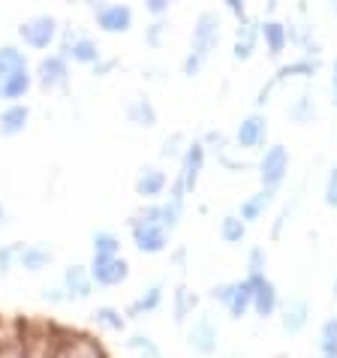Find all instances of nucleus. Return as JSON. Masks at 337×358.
Returning a JSON list of instances; mask_svg holds the SVG:
<instances>
[{
  "mask_svg": "<svg viewBox=\"0 0 337 358\" xmlns=\"http://www.w3.org/2000/svg\"><path fill=\"white\" fill-rule=\"evenodd\" d=\"M223 9H226V13H229L232 18H235L238 24L250 18V13H247V3H244V0H223Z\"/></svg>",
  "mask_w": 337,
  "mask_h": 358,
  "instance_id": "nucleus-48",
  "label": "nucleus"
},
{
  "mask_svg": "<svg viewBox=\"0 0 337 358\" xmlns=\"http://www.w3.org/2000/svg\"><path fill=\"white\" fill-rule=\"evenodd\" d=\"M22 69H31V57H27V52L15 43H3L0 45V78L22 73Z\"/></svg>",
  "mask_w": 337,
  "mask_h": 358,
  "instance_id": "nucleus-31",
  "label": "nucleus"
},
{
  "mask_svg": "<svg viewBox=\"0 0 337 358\" xmlns=\"http://www.w3.org/2000/svg\"><path fill=\"white\" fill-rule=\"evenodd\" d=\"M121 235L112 232V229H96L91 235V256L96 259H112V256H124L121 253Z\"/></svg>",
  "mask_w": 337,
  "mask_h": 358,
  "instance_id": "nucleus-32",
  "label": "nucleus"
},
{
  "mask_svg": "<svg viewBox=\"0 0 337 358\" xmlns=\"http://www.w3.org/2000/svg\"><path fill=\"white\" fill-rule=\"evenodd\" d=\"M217 163H220L229 175H238V172H247V169H250V163H244V160H238V157H232V151L223 154V157H217Z\"/></svg>",
  "mask_w": 337,
  "mask_h": 358,
  "instance_id": "nucleus-49",
  "label": "nucleus"
},
{
  "mask_svg": "<svg viewBox=\"0 0 337 358\" xmlns=\"http://www.w3.org/2000/svg\"><path fill=\"white\" fill-rule=\"evenodd\" d=\"M331 295L337 298V277H334V286H331Z\"/></svg>",
  "mask_w": 337,
  "mask_h": 358,
  "instance_id": "nucleus-57",
  "label": "nucleus"
},
{
  "mask_svg": "<svg viewBox=\"0 0 337 358\" xmlns=\"http://www.w3.org/2000/svg\"><path fill=\"white\" fill-rule=\"evenodd\" d=\"M253 313V283L241 277V280H235V289H232V298L229 304H226V316L235 322H241L244 316Z\"/></svg>",
  "mask_w": 337,
  "mask_h": 358,
  "instance_id": "nucleus-25",
  "label": "nucleus"
},
{
  "mask_svg": "<svg viewBox=\"0 0 337 358\" xmlns=\"http://www.w3.org/2000/svg\"><path fill=\"white\" fill-rule=\"evenodd\" d=\"M244 268L250 280H256V277H268V250H265L262 244H253L250 250H247V259H244Z\"/></svg>",
  "mask_w": 337,
  "mask_h": 358,
  "instance_id": "nucleus-36",
  "label": "nucleus"
},
{
  "mask_svg": "<svg viewBox=\"0 0 337 358\" xmlns=\"http://www.w3.org/2000/svg\"><path fill=\"white\" fill-rule=\"evenodd\" d=\"M259 22L262 18H247L235 27V36H232V61L235 64H247L250 57L259 52L262 45V36H259Z\"/></svg>",
  "mask_w": 337,
  "mask_h": 358,
  "instance_id": "nucleus-13",
  "label": "nucleus"
},
{
  "mask_svg": "<svg viewBox=\"0 0 337 358\" xmlns=\"http://www.w3.org/2000/svg\"><path fill=\"white\" fill-rule=\"evenodd\" d=\"M316 350H320V358H337V316H329V320L320 325Z\"/></svg>",
  "mask_w": 337,
  "mask_h": 358,
  "instance_id": "nucleus-35",
  "label": "nucleus"
},
{
  "mask_svg": "<svg viewBox=\"0 0 337 358\" xmlns=\"http://www.w3.org/2000/svg\"><path fill=\"white\" fill-rule=\"evenodd\" d=\"M181 220H184V205L172 202V199H163L160 202V226L166 229L168 235H175L178 226H181Z\"/></svg>",
  "mask_w": 337,
  "mask_h": 358,
  "instance_id": "nucleus-37",
  "label": "nucleus"
},
{
  "mask_svg": "<svg viewBox=\"0 0 337 358\" xmlns=\"http://www.w3.org/2000/svg\"><path fill=\"white\" fill-rule=\"evenodd\" d=\"M18 250H22V241L0 244V277L9 274L13 268H18Z\"/></svg>",
  "mask_w": 337,
  "mask_h": 358,
  "instance_id": "nucleus-41",
  "label": "nucleus"
},
{
  "mask_svg": "<svg viewBox=\"0 0 337 358\" xmlns=\"http://www.w3.org/2000/svg\"><path fill=\"white\" fill-rule=\"evenodd\" d=\"M277 91H280V87H277V82H274V78H268V82H265L259 91H256V99H253V106H256V108H253V112H262V108L271 103V96H274Z\"/></svg>",
  "mask_w": 337,
  "mask_h": 358,
  "instance_id": "nucleus-47",
  "label": "nucleus"
},
{
  "mask_svg": "<svg viewBox=\"0 0 337 358\" xmlns=\"http://www.w3.org/2000/svg\"><path fill=\"white\" fill-rule=\"evenodd\" d=\"M289 169H292V157H289V148L274 142L262 151L259 163H256V178H259V187L262 190H280L289 178Z\"/></svg>",
  "mask_w": 337,
  "mask_h": 358,
  "instance_id": "nucleus-2",
  "label": "nucleus"
},
{
  "mask_svg": "<svg viewBox=\"0 0 337 358\" xmlns=\"http://www.w3.org/2000/svg\"><path fill=\"white\" fill-rule=\"evenodd\" d=\"M127 352H130L133 358H166L163 352V346L154 341L151 334H142V331H133V334H127Z\"/></svg>",
  "mask_w": 337,
  "mask_h": 358,
  "instance_id": "nucleus-33",
  "label": "nucleus"
},
{
  "mask_svg": "<svg viewBox=\"0 0 337 358\" xmlns=\"http://www.w3.org/2000/svg\"><path fill=\"white\" fill-rule=\"evenodd\" d=\"M205 163H208V151H205L202 138H193V142H187L184 157L178 160V172H175V178L184 184V190L190 193V196L196 193V187H199V181H202Z\"/></svg>",
  "mask_w": 337,
  "mask_h": 358,
  "instance_id": "nucleus-9",
  "label": "nucleus"
},
{
  "mask_svg": "<svg viewBox=\"0 0 337 358\" xmlns=\"http://www.w3.org/2000/svg\"><path fill=\"white\" fill-rule=\"evenodd\" d=\"M250 280V277H247ZM253 283V313L259 316V320H271V316L280 313V289H277V283L271 277H256Z\"/></svg>",
  "mask_w": 337,
  "mask_h": 358,
  "instance_id": "nucleus-15",
  "label": "nucleus"
},
{
  "mask_svg": "<svg viewBox=\"0 0 337 358\" xmlns=\"http://www.w3.org/2000/svg\"><path fill=\"white\" fill-rule=\"evenodd\" d=\"M31 91H34V69H22V73L0 78V103L3 106L24 103Z\"/></svg>",
  "mask_w": 337,
  "mask_h": 358,
  "instance_id": "nucleus-21",
  "label": "nucleus"
},
{
  "mask_svg": "<svg viewBox=\"0 0 337 358\" xmlns=\"http://www.w3.org/2000/svg\"><path fill=\"white\" fill-rule=\"evenodd\" d=\"M329 96H331V106L337 108V61L331 64V82H329Z\"/></svg>",
  "mask_w": 337,
  "mask_h": 358,
  "instance_id": "nucleus-53",
  "label": "nucleus"
},
{
  "mask_svg": "<svg viewBox=\"0 0 337 358\" xmlns=\"http://www.w3.org/2000/svg\"><path fill=\"white\" fill-rule=\"evenodd\" d=\"M187 350L202 355V358H211L220 352V325H217V320L211 313H196L190 325H187Z\"/></svg>",
  "mask_w": 337,
  "mask_h": 358,
  "instance_id": "nucleus-4",
  "label": "nucleus"
},
{
  "mask_svg": "<svg viewBox=\"0 0 337 358\" xmlns=\"http://www.w3.org/2000/svg\"><path fill=\"white\" fill-rule=\"evenodd\" d=\"M286 115H289V121L292 124H299V127H304V124H310L313 117H316V96H313V91H299L292 99H289V106H286Z\"/></svg>",
  "mask_w": 337,
  "mask_h": 358,
  "instance_id": "nucleus-30",
  "label": "nucleus"
},
{
  "mask_svg": "<svg viewBox=\"0 0 337 358\" xmlns=\"http://www.w3.org/2000/svg\"><path fill=\"white\" fill-rule=\"evenodd\" d=\"M259 36L265 45V55L268 57H283V52L289 48V34H286V22L280 18H262L259 22Z\"/></svg>",
  "mask_w": 337,
  "mask_h": 358,
  "instance_id": "nucleus-20",
  "label": "nucleus"
},
{
  "mask_svg": "<svg viewBox=\"0 0 337 358\" xmlns=\"http://www.w3.org/2000/svg\"><path fill=\"white\" fill-rule=\"evenodd\" d=\"M0 106H3V103H0Z\"/></svg>",
  "mask_w": 337,
  "mask_h": 358,
  "instance_id": "nucleus-58",
  "label": "nucleus"
},
{
  "mask_svg": "<svg viewBox=\"0 0 337 358\" xmlns=\"http://www.w3.org/2000/svg\"><path fill=\"white\" fill-rule=\"evenodd\" d=\"M61 18L52 13H39L31 15L18 24V39H22V48H31V52H48V48L57 45V36H61Z\"/></svg>",
  "mask_w": 337,
  "mask_h": 358,
  "instance_id": "nucleus-1",
  "label": "nucleus"
},
{
  "mask_svg": "<svg viewBox=\"0 0 337 358\" xmlns=\"http://www.w3.org/2000/svg\"><path fill=\"white\" fill-rule=\"evenodd\" d=\"M277 9H280V0H268V3H265V15L262 18H277Z\"/></svg>",
  "mask_w": 337,
  "mask_h": 358,
  "instance_id": "nucleus-54",
  "label": "nucleus"
},
{
  "mask_svg": "<svg viewBox=\"0 0 337 358\" xmlns=\"http://www.w3.org/2000/svg\"><path fill=\"white\" fill-rule=\"evenodd\" d=\"M168 31H172L168 18H151V22H148V27H145V45L154 48V52H157V48H163Z\"/></svg>",
  "mask_w": 337,
  "mask_h": 358,
  "instance_id": "nucleus-39",
  "label": "nucleus"
},
{
  "mask_svg": "<svg viewBox=\"0 0 337 358\" xmlns=\"http://www.w3.org/2000/svg\"><path fill=\"white\" fill-rule=\"evenodd\" d=\"M223 39V18L217 9H202L193 22V31H190V52L199 55L202 61H211V55L217 52Z\"/></svg>",
  "mask_w": 337,
  "mask_h": 358,
  "instance_id": "nucleus-3",
  "label": "nucleus"
},
{
  "mask_svg": "<svg viewBox=\"0 0 337 358\" xmlns=\"http://www.w3.org/2000/svg\"><path fill=\"white\" fill-rule=\"evenodd\" d=\"M6 223H9V211H6L3 196H0V229H6Z\"/></svg>",
  "mask_w": 337,
  "mask_h": 358,
  "instance_id": "nucleus-55",
  "label": "nucleus"
},
{
  "mask_svg": "<svg viewBox=\"0 0 337 358\" xmlns=\"http://www.w3.org/2000/svg\"><path fill=\"white\" fill-rule=\"evenodd\" d=\"M39 295H43V301H45V304H52V307H66V304H69V295L64 292V286H61V283L45 286V289L39 292Z\"/></svg>",
  "mask_w": 337,
  "mask_h": 358,
  "instance_id": "nucleus-46",
  "label": "nucleus"
},
{
  "mask_svg": "<svg viewBox=\"0 0 337 358\" xmlns=\"http://www.w3.org/2000/svg\"><path fill=\"white\" fill-rule=\"evenodd\" d=\"M163 301H166V283L154 280L151 286H145V289L124 307V313H127L130 322H138V320H145V316H154L163 307Z\"/></svg>",
  "mask_w": 337,
  "mask_h": 358,
  "instance_id": "nucleus-14",
  "label": "nucleus"
},
{
  "mask_svg": "<svg viewBox=\"0 0 337 358\" xmlns=\"http://www.w3.org/2000/svg\"><path fill=\"white\" fill-rule=\"evenodd\" d=\"M91 322L100 328V331H108V334H124L127 325H130L127 313L121 310V307H115V304H100L91 313Z\"/></svg>",
  "mask_w": 337,
  "mask_h": 358,
  "instance_id": "nucleus-27",
  "label": "nucleus"
},
{
  "mask_svg": "<svg viewBox=\"0 0 337 358\" xmlns=\"http://www.w3.org/2000/svg\"><path fill=\"white\" fill-rule=\"evenodd\" d=\"M205 64H208V61H202L199 55L187 52V55H184V61H181V76H184V78H196V76H202Z\"/></svg>",
  "mask_w": 337,
  "mask_h": 358,
  "instance_id": "nucleus-45",
  "label": "nucleus"
},
{
  "mask_svg": "<svg viewBox=\"0 0 337 358\" xmlns=\"http://www.w3.org/2000/svg\"><path fill=\"white\" fill-rule=\"evenodd\" d=\"M320 69H322V57H292L289 64H280L277 66V73L271 76L277 87H283L286 82H292V78H304V82H313L316 76H320Z\"/></svg>",
  "mask_w": 337,
  "mask_h": 358,
  "instance_id": "nucleus-18",
  "label": "nucleus"
},
{
  "mask_svg": "<svg viewBox=\"0 0 337 358\" xmlns=\"http://www.w3.org/2000/svg\"><path fill=\"white\" fill-rule=\"evenodd\" d=\"M61 358H112V352H108V346L96 334L82 331L76 337V343L69 346Z\"/></svg>",
  "mask_w": 337,
  "mask_h": 358,
  "instance_id": "nucleus-28",
  "label": "nucleus"
},
{
  "mask_svg": "<svg viewBox=\"0 0 337 358\" xmlns=\"http://www.w3.org/2000/svg\"><path fill=\"white\" fill-rule=\"evenodd\" d=\"M310 316H313V307L307 301L304 295H292L289 301L280 304V313H277V320H280V331L286 337H299L307 325H310Z\"/></svg>",
  "mask_w": 337,
  "mask_h": 358,
  "instance_id": "nucleus-12",
  "label": "nucleus"
},
{
  "mask_svg": "<svg viewBox=\"0 0 337 358\" xmlns=\"http://www.w3.org/2000/svg\"><path fill=\"white\" fill-rule=\"evenodd\" d=\"M31 127V106L27 103H13V106H0V136L15 138Z\"/></svg>",
  "mask_w": 337,
  "mask_h": 358,
  "instance_id": "nucleus-22",
  "label": "nucleus"
},
{
  "mask_svg": "<svg viewBox=\"0 0 337 358\" xmlns=\"http://www.w3.org/2000/svg\"><path fill=\"white\" fill-rule=\"evenodd\" d=\"M168 262H172L175 268H187V247L184 244H178L168 250Z\"/></svg>",
  "mask_w": 337,
  "mask_h": 358,
  "instance_id": "nucleus-52",
  "label": "nucleus"
},
{
  "mask_svg": "<svg viewBox=\"0 0 337 358\" xmlns=\"http://www.w3.org/2000/svg\"><path fill=\"white\" fill-rule=\"evenodd\" d=\"M168 184H172V178H168L166 169L142 166L136 175V181H133V190L142 202H163V196L168 193Z\"/></svg>",
  "mask_w": 337,
  "mask_h": 358,
  "instance_id": "nucleus-11",
  "label": "nucleus"
},
{
  "mask_svg": "<svg viewBox=\"0 0 337 358\" xmlns=\"http://www.w3.org/2000/svg\"><path fill=\"white\" fill-rule=\"evenodd\" d=\"M322 202L337 211V166H331V169H329V175H325V184H322Z\"/></svg>",
  "mask_w": 337,
  "mask_h": 358,
  "instance_id": "nucleus-43",
  "label": "nucleus"
},
{
  "mask_svg": "<svg viewBox=\"0 0 337 358\" xmlns=\"http://www.w3.org/2000/svg\"><path fill=\"white\" fill-rule=\"evenodd\" d=\"M286 34H289V45L292 48H299V52H310V48L320 43L316 39V31H313V22L310 18H292V22H286Z\"/></svg>",
  "mask_w": 337,
  "mask_h": 358,
  "instance_id": "nucleus-29",
  "label": "nucleus"
},
{
  "mask_svg": "<svg viewBox=\"0 0 337 358\" xmlns=\"http://www.w3.org/2000/svg\"><path fill=\"white\" fill-rule=\"evenodd\" d=\"M232 289H235V280H226V283H217L208 289V301H214V304H220L223 310H226V304H229V298H232Z\"/></svg>",
  "mask_w": 337,
  "mask_h": 358,
  "instance_id": "nucleus-44",
  "label": "nucleus"
},
{
  "mask_svg": "<svg viewBox=\"0 0 337 358\" xmlns=\"http://www.w3.org/2000/svg\"><path fill=\"white\" fill-rule=\"evenodd\" d=\"M87 13L94 15L96 27H100L103 34L108 36H121V34H130L133 27V6L127 3H103V0H96V3H87Z\"/></svg>",
  "mask_w": 337,
  "mask_h": 358,
  "instance_id": "nucleus-6",
  "label": "nucleus"
},
{
  "mask_svg": "<svg viewBox=\"0 0 337 358\" xmlns=\"http://www.w3.org/2000/svg\"><path fill=\"white\" fill-rule=\"evenodd\" d=\"M247 229H250V226H247L238 214H226V217H220V229H217V232H220V241L223 244L241 247L247 241Z\"/></svg>",
  "mask_w": 337,
  "mask_h": 358,
  "instance_id": "nucleus-34",
  "label": "nucleus"
},
{
  "mask_svg": "<svg viewBox=\"0 0 337 358\" xmlns=\"http://www.w3.org/2000/svg\"><path fill=\"white\" fill-rule=\"evenodd\" d=\"M87 271H91V280L96 289H117V286H124L130 280L133 265L127 256H112V259H96V256H91Z\"/></svg>",
  "mask_w": 337,
  "mask_h": 358,
  "instance_id": "nucleus-7",
  "label": "nucleus"
},
{
  "mask_svg": "<svg viewBox=\"0 0 337 358\" xmlns=\"http://www.w3.org/2000/svg\"><path fill=\"white\" fill-rule=\"evenodd\" d=\"M34 85L43 87L45 94L64 91V87L69 85V61H66V57H61L57 52L43 55L36 61V66H34Z\"/></svg>",
  "mask_w": 337,
  "mask_h": 358,
  "instance_id": "nucleus-8",
  "label": "nucleus"
},
{
  "mask_svg": "<svg viewBox=\"0 0 337 358\" xmlns=\"http://www.w3.org/2000/svg\"><path fill=\"white\" fill-rule=\"evenodd\" d=\"M145 13L151 18H168L172 3H168V0H145Z\"/></svg>",
  "mask_w": 337,
  "mask_h": 358,
  "instance_id": "nucleus-50",
  "label": "nucleus"
},
{
  "mask_svg": "<svg viewBox=\"0 0 337 358\" xmlns=\"http://www.w3.org/2000/svg\"><path fill=\"white\" fill-rule=\"evenodd\" d=\"M127 229H130L133 247L142 256H160L166 250H172V235H168L163 226H145V223L127 220Z\"/></svg>",
  "mask_w": 337,
  "mask_h": 358,
  "instance_id": "nucleus-10",
  "label": "nucleus"
},
{
  "mask_svg": "<svg viewBox=\"0 0 337 358\" xmlns=\"http://www.w3.org/2000/svg\"><path fill=\"white\" fill-rule=\"evenodd\" d=\"M268 133H271V127H268L265 112H250L238 121L232 133V145L238 151H265L268 148Z\"/></svg>",
  "mask_w": 337,
  "mask_h": 358,
  "instance_id": "nucleus-5",
  "label": "nucleus"
},
{
  "mask_svg": "<svg viewBox=\"0 0 337 358\" xmlns=\"http://www.w3.org/2000/svg\"><path fill=\"white\" fill-rule=\"evenodd\" d=\"M124 115L133 127H138V130H151V127H157V106L145 94H136L130 103H127Z\"/></svg>",
  "mask_w": 337,
  "mask_h": 358,
  "instance_id": "nucleus-26",
  "label": "nucleus"
},
{
  "mask_svg": "<svg viewBox=\"0 0 337 358\" xmlns=\"http://www.w3.org/2000/svg\"><path fill=\"white\" fill-rule=\"evenodd\" d=\"M117 66H121V57H108V55H106L100 64H96V66H91V73H94L96 78H106V76H112Z\"/></svg>",
  "mask_w": 337,
  "mask_h": 358,
  "instance_id": "nucleus-51",
  "label": "nucleus"
},
{
  "mask_svg": "<svg viewBox=\"0 0 337 358\" xmlns=\"http://www.w3.org/2000/svg\"><path fill=\"white\" fill-rule=\"evenodd\" d=\"M199 313V295H196L184 280L172 286V320L175 325H190V320Z\"/></svg>",
  "mask_w": 337,
  "mask_h": 358,
  "instance_id": "nucleus-19",
  "label": "nucleus"
},
{
  "mask_svg": "<svg viewBox=\"0 0 337 358\" xmlns=\"http://www.w3.org/2000/svg\"><path fill=\"white\" fill-rule=\"evenodd\" d=\"M106 57V52H103V45H100V39L96 36H91V34H82L73 43V48L66 52V61L69 64H76V66H96Z\"/></svg>",
  "mask_w": 337,
  "mask_h": 358,
  "instance_id": "nucleus-23",
  "label": "nucleus"
},
{
  "mask_svg": "<svg viewBox=\"0 0 337 358\" xmlns=\"http://www.w3.org/2000/svg\"><path fill=\"white\" fill-rule=\"evenodd\" d=\"M202 145H205V151L211 154V157H223V154H229V151H232L229 136H226L220 127H211V130H205Z\"/></svg>",
  "mask_w": 337,
  "mask_h": 358,
  "instance_id": "nucleus-38",
  "label": "nucleus"
},
{
  "mask_svg": "<svg viewBox=\"0 0 337 358\" xmlns=\"http://www.w3.org/2000/svg\"><path fill=\"white\" fill-rule=\"evenodd\" d=\"M184 148H187V136L181 130L168 133L160 145V160H168V163H178L184 157Z\"/></svg>",
  "mask_w": 337,
  "mask_h": 358,
  "instance_id": "nucleus-40",
  "label": "nucleus"
},
{
  "mask_svg": "<svg viewBox=\"0 0 337 358\" xmlns=\"http://www.w3.org/2000/svg\"><path fill=\"white\" fill-rule=\"evenodd\" d=\"M295 208H299V196H295L289 205H283V208H280V214H277V220H274V226H271V238H274V241H277V238L283 235V229H286V223L292 220Z\"/></svg>",
  "mask_w": 337,
  "mask_h": 358,
  "instance_id": "nucleus-42",
  "label": "nucleus"
},
{
  "mask_svg": "<svg viewBox=\"0 0 337 358\" xmlns=\"http://www.w3.org/2000/svg\"><path fill=\"white\" fill-rule=\"evenodd\" d=\"M61 286L64 292L69 295V304H82V301H91L94 295V280H91V271L87 265H66L64 274H61Z\"/></svg>",
  "mask_w": 337,
  "mask_h": 358,
  "instance_id": "nucleus-16",
  "label": "nucleus"
},
{
  "mask_svg": "<svg viewBox=\"0 0 337 358\" xmlns=\"http://www.w3.org/2000/svg\"><path fill=\"white\" fill-rule=\"evenodd\" d=\"M329 13H331V15H337V0H334V3H329Z\"/></svg>",
  "mask_w": 337,
  "mask_h": 358,
  "instance_id": "nucleus-56",
  "label": "nucleus"
},
{
  "mask_svg": "<svg viewBox=\"0 0 337 358\" xmlns=\"http://www.w3.org/2000/svg\"><path fill=\"white\" fill-rule=\"evenodd\" d=\"M274 190H256V193H250L247 199H241V205H238V217H241V220L247 223V226H253V223H259L262 217H265V211H268V208L274 205Z\"/></svg>",
  "mask_w": 337,
  "mask_h": 358,
  "instance_id": "nucleus-24",
  "label": "nucleus"
},
{
  "mask_svg": "<svg viewBox=\"0 0 337 358\" xmlns=\"http://www.w3.org/2000/svg\"><path fill=\"white\" fill-rule=\"evenodd\" d=\"M55 259H57V253H55L52 244H45V241L24 244L22 241V250H18V268H22V271L43 274V271H48V268L55 265Z\"/></svg>",
  "mask_w": 337,
  "mask_h": 358,
  "instance_id": "nucleus-17",
  "label": "nucleus"
}]
</instances>
